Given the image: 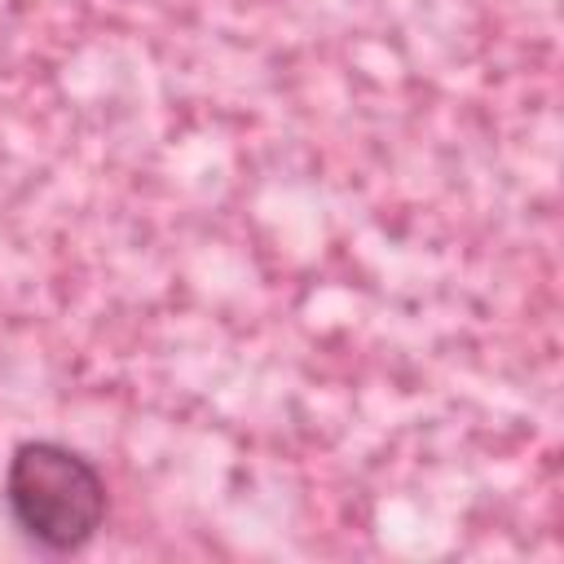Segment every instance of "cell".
Listing matches in <instances>:
<instances>
[{
    "mask_svg": "<svg viewBox=\"0 0 564 564\" xmlns=\"http://www.w3.org/2000/svg\"><path fill=\"white\" fill-rule=\"evenodd\" d=\"M4 502L13 524L44 551H79L106 516V485L97 467L57 441H22L4 471Z\"/></svg>",
    "mask_w": 564,
    "mask_h": 564,
    "instance_id": "6da1fadb",
    "label": "cell"
}]
</instances>
